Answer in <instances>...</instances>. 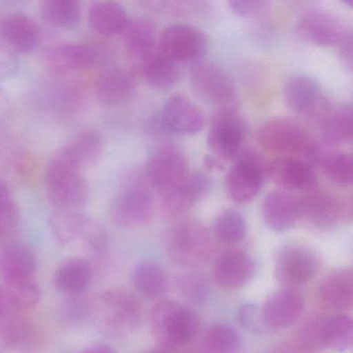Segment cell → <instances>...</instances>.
Here are the masks:
<instances>
[{"label":"cell","mask_w":353,"mask_h":353,"mask_svg":"<svg viewBox=\"0 0 353 353\" xmlns=\"http://www.w3.org/2000/svg\"><path fill=\"white\" fill-rule=\"evenodd\" d=\"M257 140L266 152L279 158L301 159L313 167L321 164L325 154L301 125L284 117L264 123L258 130Z\"/></svg>","instance_id":"6da1fadb"},{"label":"cell","mask_w":353,"mask_h":353,"mask_svg":"<svg viewBox=\"0 0 353 353\" xmlns=\"http://www.w3.org/2000/svg\"><path fill=\"white\" fill-rule=\"evenodd\" d=\"M45 191L57 212H81L90 198L88 181L59 152L53 156L45 175Z\"/></svg>","instance_id":"7a4b0ae2"},{"label":"cell","mask_w":353,"mask_h":353,"mask_svg":"<svg viewBox=\"0 0 353 353\" xmlns=\"http://www.w3.org/2000/svg\"><path fill=\"white\" fill-rule=\"evenodd\" d=\"M198 318L192 310L176 301L157 303L150 313V328L154 339L166 348L183 346L195 336Z\"/></svg>","instance_id":"3957f363"},{"label":"cell","mask_w":353,"mask_h":353,"mask_svg":"<svg viewBox=\"0 0 353 353\" xmlns=\"http://www.w3.org/2000/svg\"><path fill=\"white\" fill-rule=\"evenodd\" d=\"M166 249L174 263L195 268L210 259L214 245L205 227L193 221H183L169 231Z\"/></svg>","instance_id":"277c9868"},{"label":"cell","mask_w":353,"mask_h":353,"mask_svg":"<svg viewBox=\"0 0 353 353\" xmlns=\"http://www.w3.org/2000/svg\"><path fill=\"white\" fill-rule=\"evenodd\" d=\"M148 183L139 177H133L119 191L110 210L115 225L134 228L150 220L154 212V197Z\"/></svg>","instance_id":"5b68a950"},{"label":"cell","mask_w":353,"mask_h":353,"mask_svg":"<svg viewBox=\"0 0 353 353\" xmlns=\"http://www.w3.org/2000/svg\"><path fill=\"white\" fill-rule=\"evenodd\" d=\"M208 48L206 34L188 24H172L158 37L159 52L176 65L201 61Z\"/></svg>","instance_id":"8992f818"},{"label":"cell","mask_w":353,"mask_h":353,"mask_svg":"<svg viewBox=\"0 0 353 353\" xmlns=\"http://www.w3.org/2000/svg\"><path fill=\"white\" fill-rule=\"evenodd\" d=\"M234 160L226 175L227 192L236 203H248L260 193L268 167L253 150H241Z\"/></svg>","instance_id":"52a82bcc"},{"label":"cell","mask_w":353,"mask_h":353,"mask_svg":"<svg viewBox=\"0 0 353 353\" xmlns=\"http://www.w3.org/2000/svg\"><path fill=\"white\" fill-rule=\"evenodd\" d=\"M245 125L243 117L232 107H222L212 117L208 135L212 156L223 162L234 160L241 150Z\"/></svg>","instance_id":"ba28073f"},{"label":"cell","mask_w":353,"mask_h":353,"mask_svg":"<svg viewBox=\"0 0 353 353\" xmlns=\"http://www.w3.org/2000/svg\"><path fill=\"white\" fill-rule=\"evenodd\" d=\"M51 230L63 245L82 241L92 251L102 252L107 245L104 229L81 212H57L50 219Z\"/></svg>","instance_id":"9c48e42d"},{"label":"cell","mask_w":353,"mask_h":353,"mask_svg":"<svg viewBox=\"0 0 353 353\" xmlns=\"http://www.w3.org/2000/svg\"><path fill=\"white\" fill-rule=\"evenodd\" d=\"M148 181L161 194L177 189L189 176V162L183 152L172 145L161 146L148 161Z\"/></svg>","instance_id":"30bf717a"},{"label":"cell","mask_w":353,"mask_h":353,"mask_svg":"<svg viewBox=\"0 0 353 353\" xmlns=\"http://www.w3.org/2000/svg\"><path fill=\"white\" fill-rule=\"evenodd\" d=\"M100 303L101 321L112 334H129L139 323L141 307L129 291L110 289L102 295Z\"/></svg>","instance_id":"8fae6325"},{"label":"cell","mask_w":353,"mask_h":353,"mask_svg":"<svg viewBox=\"0 0 353 353\" xmlns=\"http://www.w3.org/2000/svg\"><path fill=\"white\" fill-rule=\"evenodd\" d=\"M190 82L194 92L212 104L230 107L235 98L232 78L220 65L210 61H198L190 71Z\"/></svg>","instance_id":"7c38bea8"},{"label":"cell","mask_w":353,"mask_h":353,"mask_svg":"<svg viewBox=\"0 0 353 353\" xmlns=\"http://www.w3.org/2000/svg\"><path fill=\"white\" fill-rule=\"evenodd\" d=\"M317 270V256L303 245H291L283 248L274 262L276 278L287 286L307 284L315 276Z\"/></svg>","instance_id":"4fadbf2b"},{"label":"cell","mask_w":353,"mask_h":353,"mask_svg":"<svg viewBox=\"0 0 353 353\" xmlns=\"http://www.w3.org/2000/svg\"><path fill=\"white\" fill-rule=\"evenodd\" d=\"M296 30L303 40L320 47L338 46L349 32L336 15L320 9L303 13Z\"/></svg>","instance_id":"5bb4252c"},{"label":"cell","mask_w":353,"mask_h":353,"mask_svg":"<svg viewBox=\"0 0 353 353\" xmlns=\"http://www.w3.org/2000/svg\"><path fill=\"white\" fill-rule=\"evenodd\" d=\"M284 101L295 114L317 119L330 107L322 97L319 83L307 75H295L287 81Z\"/></svg>","instance_id":"9a60e30c"},{"label":"cell","mask_w":353,"mask_h":353,"mask_svg":"<svg viewBox=\"0 0 353 353\" xmlns=\"http://www.w3.org/2000/svg\"><path fill=\"white\" fill-rule=\"evenodd\" d=\"M160 123L165 130L177 135H196L203 130L204 113L189 98L175 94L163 107Z\"/></svg>","instance_id":"2e32d148"},{"label":"cell","mask_w":353,"mask_h":353,"mask_svg":"<svg viewBox=\"0 0 353 353\" xmlns=\"http://www.w3.org/2000/svg\"><path fill=\"white\" fill-rule=\"evenodd\" d=\"M301 202L303 216L320 229L332 228L351 214L350 206L330 192L312 190Z\"/></svg>","instance_id":"e0dca14e"},{"label":"cell","mask_w":353,"mask_h":353,"mask_svg":"<svg viewBox=\"0 0 353 353\" xmlns=\"http://www.w3.org/2000/svg\"><path fill=\"white\" fill-rule=\"evenodd\" d=\"M123 37L131 70L138 74L146 59L158 50L156 28L150 20H132L128 24Z\"/></svg>","instance_id":"ac0fdd59"},{"label":"cell","mask_w":353,"mask_h":353,"mask_svg":"<svg viewBox=\"0 0 353 353\" xmlns=\"http://www.w3.org/2000/svg\"><path fill=\"white\" fill-rule=\"evenodd\" d=\"M303 301L293 289H283L272 293L261 309L266 327L282 330L292 325L303 312Z\"/></svg>","instance_id":"d6986e66"},{"label":"cell","mask_w":353,"mask_h":353,"mask_svg":"<svg viewBox=\"0 0 353 353\" xmlns=\"http://www.w3.org/2000/svg\"><path fill=\"white\" fill-rule=\"evenodd\" d=\"M268 174L286 191H312L317 183L314 167L301 159H276L268 165Z\"/></svg>","instance_id":"ffe728a7"},{"label":"cell","mask_w":353,"mask_h":353,"mask_svg":"<svg viewBox=\"0 0 353 353\" xmlns=\"http://www.w3.org/2000/svg\"><path fill=\"white\" fill-rule=\"evenodd\" d=\"M262 214L270 229L284 232L303 218L301 198L286 191L272 192L264 198Z\"/></svg>","instance_id":"44dd1931"},{"label":"cell","mask_w":353,"mask_h":353,"mask_svg":"<svg viewBox=\"0 0 353 353\" xmlns=\"http://www.w3.org/2000/svg\"><path fill=\"white\" fill-rule=\"evenodd\" d=\"M255 262L241 250L229 251L218 258L214 268V280L227 290L243 288L253 278Z\"/></svg>","instance_id":"7402d4cb"},{"label":"cell","mask_w":353,"mask_h":353,"mask_svg":"<svg viewBox=\"0 0 353 353\" xmlns=\"http://www.w3.org/2000/svg\"><path fill=\"white\" fill-rule=\"evenodd\" d=\"M136 86L137 77L131 69L109 68L97 79V98L106 106H117L131 98Z\"/></svg>","instance_id":"603a6c76"},{"label":"cell","mask_w":353,"mask_h":353,"mask_svg":"<svg viewBox=\"0 0 353 353\" xmlns=\"http://www.w3.org/2000/svg\"><path fill=\"white\" fill-rule=\"evenodd\" d=\"M104 150L102 136L94 130L79 132L59 154L78 170L83 171L98 164Z\"/></svg>","instance_id":"cb8c5ba5"},{"label":"cell","mask_w":353,"mask_h":353,"mask_svg":"<svg viewBox=\"0 0 353 353\" xmlns=\"http://www.w3.org/2000/svg\"><path fill=\"white\" fill-rule=\"evenodd\" d=\"M99 57L98 50L90 45L65 43L52 47L47 52L46 61L54 71L71 72L90 69Z\"/></svg>","instance_id":"d4e9b609"},{"label":"cell","mask_w":353,"mask_h":353,"mask_svg":"<svg viewBox=\"0 0 353 353\" xmlns=\"http://www.w3.org/2000/svg\"><path fill=\"white\" fill-rule=\"evenodd\" d=\"M3 44L17 54H26L38 48L41 30L32 18L23 14H13L6 18L1 26Z\"/></svg>","instance_id":"484cf974"},{"label":"cell","mask_w":353,"mask_h":353,"mask_svg":"<svg viewBox=\"0 0 353 353\" xmlns=\"http://www.w3.org/2000/svg\"><path fill=\"white\" fill-rule=\"evenodd\" d=\"M88 22L97 34L111 38L123 34L130 20L125 8L121 3L99 1L90 6Z\"/></svg>","instance_id":"4316f807"},{"label":"cell","mask_w":353,"mask_h":353,"mask_svg":"<svg viewBox=\"0 0 353 353\" xmlns=\"http://www.w3.org/2000/svg\"><path fill=\"white\" fill-rule=\"evenodd\" d=\"M322 305L334 311H346L352 307L353 274L351 270H340L328 274L319 287Z\"/></svg>","instance_id":"83f0119b"},{"label":"cell","mask_w":353,"mask_h":353,"mask_svg":"<svg viewBox=\"0 0 353 353\" xmlns=\"http://www.w3.org/2000/svg\"><path fill=\"white\" fill-rule=\"evenodd\" d=\"M322 138L326 143L349 144L352 141V107L349 104L330 107L319 119Z\"/></svg>","instance_id":"f1b7e54d"},{"label":"cell","mask_w":353,"mask_h":353,"mask_svg":"<svg viewBox=\"0 0 353 353\" xmlns=\"http://www.w3.org/2000/svg\"><path fill=\"white\" fill-rule=\"evenodd\" d=\"M38 257L28 245H12L0 257V270L5 281L32 279L38 268Z\"/></svg>","instance_id":"f546056e"},{"label":"cell","mask_w":353,"mask_h":353,"mask_svg":"<svg viewBox=\"0 0 353 353\" xmlns=\"http://www.w3.org/2000/svg\"><path fill=\"white\" fill-rule=\"evenodd\" d=\"M92 278L90 262L82 258H73L57 268L55 284L65 294L79 295L90 286Z\"/></svg>","instance_id":"4dcf8cb0"},{"label":"cell","mask_w":353,"mask_h":353,"mask_svg":"<svg viewBox=\"0 0 353 353\" xmlns=\"http://www.w3.org/2000/svg\"><path fill=\"white\" fill-rule=\"evenodd\" d=\"M138 74L142 75L150 88L158 90H167L176 84L179 77L176 63L161 54L157 50L141 65Z\"/></svg>","instance_id":"1f68e13d"},{"label":"cell","mask_w":353,"mask_h":353,"mask_svg":"<svg viewBox=\"0 0 353 353\" xmlns=\"http://www.w3.org/2000/svg\"><path fill=\"white\" fill-rule=\"evenodd\" d=\"M136 290L148 299H160L168 290V279L164 268L152 261H143L134 268L132 276Z\"/></svg>","instance_id":"d6a6232c"},{"label":"cell","mask_w":353,"mask_h":353,"mask_svg":"<svg viewBox=\"0 0 353 353\" xmlns=\"http://www.w3.org/2000/svg\"><path fill=\"white\" fill-rule=\"evenodd\" d=\"M40 10L43 19L55 28H74L81 20V5L76 0H46Z\"/></svg>","instance_id":"836d02e7"},{"label":"cell","mask_w":353,"mask_h":353,"mask_svg":"<svg viewBox=\"0 0 353 353\" xmlns=\"http://www.w3.org/2000/svg\"><path fill=\"white\" fill-rule=\"evenodd\" d=\"M1 290L7 305L19 311L32 309L40 301V289L32 279L5 281Z\"/></svg>","instance_id":"e575fe53"},{"label":"cell","mask_w":353,"mask_h":353,"mask_svg":"<svg viewBox=\"0 0 353 353\" xmlns=\"http://www.w3.org/2000/svg\"><path fill=\"white\" fill-rule=\"evenodd\" d=\"M241 344L239 332L226 323L210 326L202 340V348L205 353H236Z\"/></svg>","instance_id":"d590c367"},{"label":"cell","mask_w":353,"mask_h":353,"mask_svg":"<svg viewBox=\"0 0 353 353\" xmlns=\"http://www.w3.org/2000/svg\"><path fill=\"white\" fill-rule=\"evenodd\" d=\"M353 323L347 315H336L324 320V348L338 352L348 350L352 345Z\"/></svg>","instance_id":"8d00e7d4"},{"label":"cell","mask_w":353,"mask_h":353,"mask_svg":"<svg viewBox=\"0 0 353 353\" xmlns=\"http://www.w3.org/2000/svg\"><path fill=\"white\" fill-rule=\"evenodd\" d=\"M0 336L12 347H28L38 340V332L28 320L18 316L8 318L0 326Z\"/></svg>","instance_id":"74e56055"},{"label":"cell","mask_w":353,"mask_h":353,"mask_svg":"<svg viewBox=\"0 0 353 353\" xmlns=\"http://www.w3.org/2000/svg\"><path fill=\"white\" fill-rule=\"evenodd\" d=\"M214 234L221 243L234 245L247 234V222L236 210H224L214 222Z\"/></svg>","instance_id":"f35d334b"},{"label":"cell","mask_w":353,"mask_h":353,"mask_svg":"<svg viewBox=\"0 0 353 353\" xmlns=\"http://www.w3.org/2000/svg\"><path fill=\"white\" fill-rule=\"evenodd\" d=\"M326 177L338 187L351 185L353 179L352 156L347 152H326L321 162Z\"/></svg>","instance_id":"ab89813d"},{"label":"cell","mask_w":353,"mask_h":353,"mask_svg":"<svg viewBox=\"0 0 353 353\" xmlns=\"http://www.w3.org/2000/svg\"><path fill=\"white\" fill-rule=\"evenodd\" d=\"M19 222V208L8 183L0 179V233H9Z\"/></svg>","instance_id":"60d3db41"},{"label":"cell","mask_w":353,"mask_h":353,"mask_svg":"<svg viewBox=\"0 0 353 353\" xmlns=\"http://www.w3.org/2000/svg\"><path fill=\"white\" fill-rule=\"evenodd\" d=\"M145 5L154 12L176 17L196 15L205 10V3L199 1H150Z\"/></svg>","instance_id":"b9f144b4"},{"label":"cell","mask_w":353,"mask_h":353,"mask_svg":"<svg viewBox=\"0 0 353 353\" xmlns=\"http://www.w3.org/2000/svg\"><path fill=\"white\" fill-rule=\"evenodd\" d=\"M179 290L187 301L194 303H203L208 295V285L203 276L189 274L179 281Z\"/></svg>","instance_id":"7bdbcfd3"},{"label":"cell","mask_w":353,"mask_h":353,"mask_svg":"<svg viewBox=\"0 0 353 353\" xmlns=\"http://www.w3.org/2000/svg\"><path fill=\"white\" fill-rule=\"evenodd\" d=\"M212 187L210 177L201 172L189 174L183 183V191L193 204L203 200L212 191Z\"/></svg>","instance_id":"ee69618b"},{"label":"cell","mask_w":353,"mask_h":353,"mask_svg":"<svg viewBox=\"0 0 353 353\" xmlns=\"http://www.w3.org/2000/svg\"><path fill=\"white\" fill-rule=\"evenodd\" d=\"M19 69L17 53L6 44H0V82L12 79Z\"/></svg>","instance_id":"f6af8a7d"},{"label":"cell","mask_w":353,"mask_h":353,"mask_svg":"<svg viewBox=\"0 0 353 353\" xmlns=\"http://www.w3.org/2000/svg\"><path fill=\"white\" fill-rule=\"evenodd\" d=\"M237 316H239V323L251 332H257L261 328L262 324L264 325L261 309L253 303L243 305L239 310Z\"/></svg>","instance_id":"bcb514c9"},{"label":"cell","mask_w":353,"mask_h":353,"mask_svg":"<svg viewBox=\"0 0 353 353\" xmlns=\"http://www.w3.org/2000/svg\"><path fill=\"white\" fill-rule=\"evenodd\" d=\"M231 11L241 17H249L261 13L265 9L268 3L258 0H234L228 3Z\"/></svg>","instance_id":"7dc6e473"},{"label":"cell","mask_w":353,"mask_h":353,"mask_svg":"<svg viewBox=\"0 0 353 353\" xmlns=\"http://www.w3.org/2000/svg\"><path fill=\"white\" fill-rule=\"evenodd\" d=\"M339 46V54H340L341 61L345 68L351 71L352 70V32L349 30L346 36L341 41Z\"/></svg>","instance_id":"c3c4849f"},{"label":"cell","mask_w":353,"mask_h":353,"mask_svg":"<svg viewBox=\"0 0 353 353\" xmlns=\"http://www.w3.org/2000/svg\"><path fill=\"white\" fill-rule=\"evenodd\" d=\"M270 353H310L299 343H285L272 349Z\"/></svg>","instance_id":"681fc988"},{"label":"cell","mask_w":353,"mask_h":353,"mask_svg":"<svg viewBox=\"0 0 353 353\" xmlns=\"http://www.w3.org/2000/svg\"><path fill=\"white\" fill-rule=\"evenodd\" d=\"M204 166L210 171H222L225 167V163L216 157L208 154L204 158Z\"/></svg>","instance_id":"f907efd6"},{"label":"cell","mask_w":353,"mask_h":353,"mask_svg":"<svg viewBox=\"0 0 353 353\" xmlns=\"http://www.w3.org/2000/svg\"><path fill=\"white\" fill-rule=\"evenodd\" d=\"M9 98L7 94L0 88V119H3L9 111Z\"/></svg>","instance_id":"816d5d0a"},{"label":"cell","mask_w":353,"mask_h":353,"mask_svg":"<svg viewBox=\"0 0 353 353\" xmlns=\"http://www.w3.org/2000/svg\"><path fill=\"white\" fill-rule=\"evenodd\" d=\"M82 353H115V351L107 345L99 344L85 349Z\"/></svg>","instance_id":"f5cc1de1"},{"label":"cell","mask_w":353,"mask_h":353,"mask_svg":"<svg viewBox=\"0 0 353 353\" xmlns=\"http://www.w3.org/2000/svg\"><path fill=\"white\" fill-rule=\"evenodd\" d=\"M6 307H7V303H6L5 297H3V290H0V315L3 313Z\"/></svg>","instance_id":"db71d44e"},{"label":"cell","mask_w":353,"mask_h":353,"mask_svg":"<svg viewBox=\"0 0 353 353\" xmlns=\"http://www.w3.org/2000/svg\"><path fill=\"white\" fill-rule=\"evenodd\" d=\"M146 353H168L166 351L159 350V349H154V350L148 351Z\"/></svg>","instance_id":"11a10c76"},{"label":"cell","mask_w":353,"mask_h":353,"mask_svg":"<svg viewBox=\"0 0 353 353\" xmlns=\"http://www.w3.org/2000/svg\"><path fill=\"white\" fill-rule=\"evenodd\" d=\"M343 3H344L345 5H348L349 7H352L353 6V0H344Z\"/></svg>","instance_id":"9f6ffc18"}]
</instances>
